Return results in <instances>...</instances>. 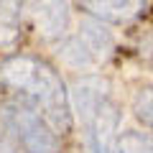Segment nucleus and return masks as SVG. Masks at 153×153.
Wrapping results in <instances>:
<instances>
[{"label": "nucleus", "mask_w": 153, "mask_h": 153, "mask_svg": "<svg viewBox=\"0 0 153 153\" xmlns=\"http://www.w3.org/2000/svg\"><path fill=\"white\" fill-rule=\"evenodd\" d=\"M133 112L146 128L153 130V84L138 89L135 100H133Z\"/></svg>", "instance_id": "nucleus-11"}, {"label": "nucleus", "mask_w": 153, "mask_h": 153, "mask_svg": "<svg viewBox=\"0 0 153 153\" xmlns=\"http://www.w3.org/2000/svg\"><path fill=\"white\" fill-rule=\"evenodd\" d=\"M71 3L89 18L105 23H125L135 18L146 5V0H71Z\"/></svg>", "instance_id": "nucleus-6"}, {"label": "nucleus", "mask_w": 153, "mask_h": 153, "mask_svg": "<svg viewBox=\"0 0 153 153\" xmlns=\"http://www.w3.org/2000/svg\"><path fill=\"white\" fill-rule=\"evenodd\" d=\"M0 87L13 92V97L26 100L46 117L51 128L61 135L74 128V110L64 79L51 64L38 56L16 54L0 61Z\"/></svg>", "instance_id": "nucleus-1"}, {"label": "nucleus", "mask_w": 153, "mask_h": 153, "mask_svg": "<svg viewBox=\"0 0 153 153\" xmlns=\"http://www.w3.org/2000/svg\"><path fill=\"white\" fill-rule=\"evenodd\" d=\"M59 56L66 66H74V69H89V66H97L94 56L89 54V49L82 44V38L76 36H66L64 44L59 46Z\"/></svg>", "instance_id": "nucleus-9"}, {"label": "nucleus", "mask_w": 153, "mask_h": 153, "mask_svg": "<svg viewBox=\"0 0 153 153\" xmlns=\"http://www.w3.org/2000/svg\"><path fill=\"white\" fill-rule=\"evenodd\" d=\"M0 153H21V143L16 140V135L10 130L0 133Z\"/></svg>", "instance_id": "nucleus-12"}, {"label": "nucleus", "mask_w": 153, "mask_h": 153, "mask_svg": "<svg viewBox=\"0 0 153 153\" xmlns=\"http://www.w3.org/2000/svg\"><path fill=\"white\" fill-rule=\"evenodd\" d=\"M26 0H0V46L10 49L21 38V18Z\"/></svg>", "instance_id": "nucleus-8"}, {"label": "nucleus", "mask_w": 153, "mask_h": 153, "mask_svg": "<svg viewBox=\"0 0 153 153\" xmlns=\"http://www.w3.org/2000/svg\"><path fill=\"white\" fill-rule=\"evenodd\" d=\"M117 128H120V107L112 100H107L84 125L92 153H112L115 140H117Z\"/></svg>", "instance_id": "nucleus-5"}, {"label": "nucleus", "mask_w": 153, "mask_h": 153, "mask_svg": "<svg viewBox=\"0 0 153 153\" xmlns=\"http://www.w3.org/2000/svg\"><path fill=\"white\" fill-rule=\"evenodd\" d=\"M33 31L44 41L66 38L69 31V0H36L31 5Z\"/></svg>", "instance_id": "nucleus-4"}, {"label": "nucleus", "mask_w": 153, "mask_h": 153, "mask_svg": "<svg viewBox=\"0 0 153 153\" xmlns=\"http://www.w3.org/2000/svg\"><path fill=\"white\" fill-rule=\"evenodd\" d=\"M112 153H153V138L140 130H125L117 135Z\"/></svg>", "instance_id": "nucleus-10"}, {"label": "nucleus", "mask_w": 153, "mask_h": 153, "mask_svg": "<svg viewBox=\"0 0 153 153\" xmlns=\"http://www.w3.org/2000/svg\"><path fill=\"white\" fill-rule=\"evenodd\" d=\"M110 79L100 74H84V76H76L69 87V97H71V110L74 115L79 117L82 125H87L89 120L94 117L100 107H102L110 97Z\"/></svg>", "instance_id": "nucleus-3"}, {"label": "nucleus", "mask_w": 153, "mask_h": 153, "mask_svg": "<svg viewBox=\"0 0 153 153\" xmlns=\"http://www.w3.org/2000/svg\"><path fill=\"white\" fill-rule=\"evenodd\" d=\"M3 123L21 143L23 153H61L59 133L46 123V117L26 100L13 97L3 107Z\"/></svg>", "instance_id": "nucleus-2"}, {"label": "nucleus", "mask_w": 153, "mask_h": 153, "mask_svg": "<svg viewBox=\"0 0 153 153\" xmlns=\"http://www.w3.org/2000/svg\"><path fill=\"white\" fill-rule=\"evenodd\" d=\"M76 36L82 38V44L89 49V54L94 56L97 64H102V61L110 59V54H112V49H115V36H112V31L105 26V21L84 18V21L79 23Z\"/></svg>", "instance_id": "nucleus-7"}]
</instances>
